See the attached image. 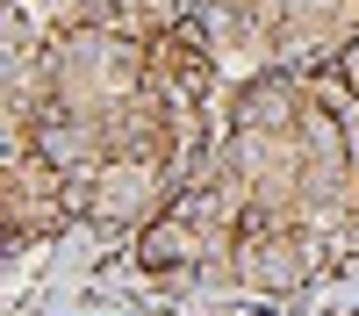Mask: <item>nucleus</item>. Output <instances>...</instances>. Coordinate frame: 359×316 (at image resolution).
<instances>
[{"label":"nucleus","mask_w":359,"mask_h":316,"mask_svg":"<svg viewBox=\"0 0 359 316\" xmlns=\"http://www.w3.org/2000/svg\"><path fill=\"white\" fill-rule=\"evenodd\" d=\"M223 273L252 295H294L316 273V238L309 216H280V209H252L237 223V238L223 252Z\"/></svg>","instance_id":"f257e3e1"}]
</instances>
